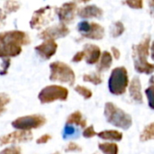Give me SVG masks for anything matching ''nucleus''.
Masks as SVG:
<instances>
[{
  "instance_id": "1",
  "label": "nucleus",
  "mask_w": 154,
  "mask_h": 154,
  "mask_svg": "<svg viewBox=\"0 0 154 154\" xmlns=\"http://www.w3.org/2000/svg\"><path fill=\"white\" fill-rule=\"evenodd\" d=\"M151 46V37L146 35L138 44L132 46V57L135 70L140 74L150 75L154 72V64L148 61Z\"/></svg>"
},
{
  "instance_id": "2",
  "label": "nucleus",
  "mask_w": 154,
  "mask_h": 154,
  "mask_svg": "<svg viewBox=\"0 0 154 154\" xmlns=\"http://www.w3.org/2000/svg\"><path fill=\"white\" fill-rule=\"evenodd\" d=\"M104 115L106 121L115 127L123 130H128L133 125L132 116L120 107L116 106L114 103H106Z\"/></svg>"
},
{
  "instance_id": "3",
  "label": "nucleus",
  "mask_w": 154,
  "mask_h": 154,
  "mask_svg": "<svg viewBox=\"0 0 154 154\" xmlns=\"http://www.w3.org/2000/svg\"><path fill=\"white\" fill-rule=\"evenodd\" d=\"M49 79L53 82H60L73 86L76 80L74 70L62 61H53L50 64Z\"/></svg>"
},
{
  "instance_id": "4",
  "label": "nucleus",
  "mask_w": 154,
  "mask_h": 154,
  "mask_svg": "<svg viewBox=\"0 0 154 154\" xmlns=\"http://www.w3.org/2000/svg\"><path fill=\"white\" fill-rule=\"evenodd\" d=\"M129 86V77L125 67L115 68L108 79V89L115 96L124 95Z\"/></svg>"
},
{
  "instance_id": "5",
  "label": "nucleus",
  "mask_w": 154,
  "mask_h": 154,
  "mask_svg": "<svg viewBox=\"0 0 154 154\" xmlns=\"http://www.w3.org/2000/svg\"><path fill=\"white\" fill-rule=\"evenodd\" d=\"M68 97V88L60 85L46 86L38 94V99L42 105L51 104L55 101H66Z\"/></svg>"
},
{
  "instance_id": "6",
  "label": "nucleus",
  "mask_w": 154,
  "mask_h": 154,
  "mask_svg": "<svg viewBox=\"0 0 154 154\" xmlns=\"http://www.w3.org/2000/svg\"><path fill=\"white\" fill-rule=\"evenodd\" d=\"M54 14H56V6L45 5L35 10L29 23L31 29L41 30L54 20Z\"/></svg>"
},
{
  "instance_id": "7",
  "label": "nucleus",
  "mask_w": 154,
  "mask_h": 154,
  "mask_svg": "<svg viewBox=\"0 0 154 154\" xmlns=\"http://www.w3.org/2000/svg\"><path fill=\"white\" fill-rule=\"evenodd\" d=\"M46 122L47 119L44 116L40 114H34L17 117L11 123V125L15 130L32 131L33 129L41 128L46 124Z\"/></svg>"
},
{
  "instance_id": "8",
  "label": "nucleus",
  "mask_w": 154,
  "mask_h": 154,
  "mask_svg": "<svg viewBox=\"0 0 154 154\" xmlns=\"http://www.w3.org/2000/svg\"><path fill=\"white\" fill-rule=\"evenodd\" d=\"M33 138L32 131L15 130L7 134L0 136V145L6 144H17L31 142Z\"/></svg>"
},
{
  "instance_id": "9",
  "label": "nucleus",
  "mask_w": 154,
  "mask_h": 154,
  "mask_svg": "<svg viewBox=\"0 0 154 154\" xmlns=\"http://www.w3.org/2000/svg\"><path fill=\"white\" fill-rule=\"evenodd\" d=\"M69 33V29L67 24L60 23L59 24H55L46 29L41 31L38 33V37L42 40H57L60 38H64Z\"/></svg>"
},
{
  "instance_id": "10",
  "label": "nucleus",
  "mask_w": 154,
  "mask_h": 154,
  "mask_svg": "<svg viewBox=\"0 0 154 154\" xmlns=\"http://www.w3.org/2000/svg\"><path fill=\"white\" fill-rule=\"evenodd\" d=\"M78 14V5L75 2H67L62 4L60 7H56V14L60 23L69 24L75 19Z\"/></svg>"
},
{
  "instance_id": "11",
  "label": "nucleus",
  "mask_w": 154,
  "mask_h": 154,
  "mask_svg": "<svg viewBox=\"0 0 154 154\" xmlns=\"http://www.w3.org/2000/svg\"><path fill=\"white\" fill-rule=\"evenodd\" d=\"M0 42H9L24 46L31 43V38L29 34L23 31L11 30L0 32Z\"/></svg>"
},
{
  "instance_id": "12",
  "label": "nucleus",
  "mask_w": 154,
  "mask_h": 154,
  "mask_svg": "<svg viewBox=\"0 0 154 154\" xmlns=\"http://www.w3.org/2000/svg\"><path fill=\"white\" fill-rule=\"evenodd\" d=\"M58 50V43L55 40H44L41 44L34 47L35 52L44 60H50L53 57Z\"/></svg>"
},
{
  "instance_id": "13",
  "label": "nucleus",
  "mask_w": 154,
  "mask_h": 154,
  "mask_svg": "<svg viewBox=\"0 0 154 154\" xmlns=\"http://www.w3.org/2000/svg\"><path fill=\"white\" fill-rule=\"evenodd\" d=\"M22 51L23 49L21 45L9 42H0V59L17 57Z\"/></svg>"
},
{
  "instance_id": "14",
  "label": "nucleus",
  "mask_w": 154,
  "mask_h": 154,
  "mask_svg": "<svg viewBox=\"0 0 154 154\" xmlns=\"http://www.w3.org/2000/svg\"><path fill=\"white\" fill-rule=\"evenodd\" d=\"M83 51L85 52V60L88 64L93 65L99 61L102 53H101V50L98 46H97L95 44L87 43L84 45Z\"/></svg>"
},
{
  "instance_id": "15",
  "label": "nucleus",
  "mask_w": 154,
  "mask_h": 154,
  "mask_svg": "<svg viewBox=\"0 0 154 154\" xmlns=\"http://www.w3.org/2000/svg\"><path fill=\"white\" fill-rule=\"evenodd\" d=\"M78 14L79 17L84 19H89V18H97L99 19L103 16L104 11L95 5H86L80 9L78 10Z\"/></svg>"
},
{
  "instance_id": "16",
  "label": "nucleus",
  "mask_w": 154,
  "mask_h": 154,
  "mask_svg": "<svg viewBox=\"0 0 154 154\" xmlns=\"http://www.w3.org/2000/svg\"><path fill=\"white\" fill-rule=\"evenodd\" d=\"M128 87L131 98L137 104H143V97L142 94V84L140 79L138 77H134Z\"/></svg>"
},
{
  "instance_id": "17",
  "label": "nucleus",
  "mask_w": 154,
  "mask_h": 154,
  "mask_svg": "<svg viewBox=\"0 0 154 154\" xmlns=\"http://www.w3.org/2000/svg\"><path fill=\"white\" fill-rule=\"evenodd\" d=\"M84 38L90 39V40H101L105 36V29L102 25L97 23H90V28L89 30L84 33L83 35Z\"/></svg>"
},
{
  "instance_id": "18",
  "label": "nucleus",
  "mask_w": 154,
  "mask_h": 154,
  "mask_svg": "<svg viewBox=\"0 0 154 154\" xmlns=\"http://www.w3.org/2000/svg\"><path fill=\"white\" fill-rule=\"evenodd\" d=\"M112 63H113V56L111 55L110 52L105 51L101 54L100 60L98 61V64L97 67V72L101 73V72H105V71L108 70L110 69Z\"/></svg>"
},
{
  "instance_id": "19",
  "label": "nucleus",
  "mask_w": 154,
  "mask_h": 154,
  "mask_svg": "<svg viewBox=\"0 0 154 154\" xmlns=\"http://www.w3.org/2000/svg\"><path fill=\"white\" fill-rule=\"evenodd\" d=\"M66 124L72 125H78L81 128H86L87 126V120L83 117L80 111H75L71 113L68 117Z\"/></svg>"
},
{
  "instance_id": "20",
  "label": "nucleus",
  "mask_w": 154,
  "mask_h": 154,
  "mask_svg": "<svg viewBox=\"0 0 154 154\" xmlns=\"http://www.w3.org/2000/svg\"><path fill=\"white\" fill-rule=\"evenodd\" d=\"M97 136L100 139L107 140V141H115V142H120L123 139V134L116 130H106L102 131L97 134Z\"/></svg>"
},
{
  "instance_id": "21",
  "label": "nucleus",
  "mask_w": 154,
  "mask_h": 154,
  "mask_svg": "<svg viewBox=\"0 0 154 154\" xmlns=\"http://www.w3.org/2000/svg\"><path fill=\"white\" fill-rule=\"evenodd\" d=\"M154 140V122L146 125L140 134L141 142H148Z\"/></svg>"
},
{
  "instance_id": "22",
  "label": "nucleus",
  "mask_w": 154,
  "mask_h": 154,
  "mask_svg": "<svg viewBox=\"0 0 154 154\" xmlns=\"http://www.w3.org/2000/svg\"><path fill=\"white\" fill-rule=\"evenodd\" d=\"M99 150L104 154H118L119 148L115 143H102L98 144Z\"/></svg>"
},
{
  "instance_id": "23",
  "label": "nucleus",
  "mask_w": 154,
  "mask_h": 154,
  "mask_svg": "<svg viewBox=\"0 0 154 154\" xmlns=\"http://www.w3.org/2000/svg\"><path fill=\"white\" fill-rule=\"evenodd\" d=\"M21 7V4L16 0H6L4 3L3 10L6 14H10L13 13L17 12Z\"/></svg>"
},
{
  "instance_id": "24",
  "label": "nucleus",
  "mask_w": 154,
  "mask_h": 154,
  "mask_svg": "<svg viewBox=\"0 0 154 154\" xmlns=\"http://www.w3.org/2000/svg\"><path fill=\"white\" fill-rule=\"evenodd\" d=\"M78 135H79V131L76 129L75 126H73L72 125H69V124L65 125L63 128V132H62V138L64 140L78 137Z\"/></svg>"
},
{
  "instance_id": "25",
  "label": "nucleus",
  "mask_w": 154,
  "mask_h": 154,
  "mask_svg": "<svg viewBox=\"0 0 154 154\" xmlns=\"http://www.w3.org/2000/svg\"><path fill=\"white\" fill-rule=\"evenodd\" d=\"M125 27L124 23L120 21H116L112 24L110 32H111L112 37L117 38V37H120L125 32Z\"/></svg>"
},
{
  "instance_id": "26",
  "label": "nucleus",
  "mask_w": 154,
  "mask_h": 154,
  "mask_svg": "<svg viewBox=\"0 0 154 154\" xmlns=\"http://www.w3.org/2000/svg\"><path fill=\"white\" fill-rule=\"evenodd\" d=\"M83 80L85 82L92 83L93 85H100L103 82V79L100 76V73H90V74H84L83 75Z\"/></svg>"
},
{
  "instance_id": "27",
  "label": "nucleus",
  "mask_w": 154,
  "mask_h": 154,
  "mask_svg": "<svg viewBox=\"0 0 154 154\" xmlns=\"http://www.w3.org/2000/svg\"><path fill=\"white\" fill-rule=\"evenodd\" d=\"M74 90H75L79 95H80L84 99H86V100L90 99V98L92 97V96H93V93H92V91H91L89 88H86V87H84V86H81V85L76 86V87L74 88Z\"/></svg>"
},
{
  "instance_id": "28",
  "label": "nucleus",
  "mask_w": 154,
  "mask_h": 154,
  "mask_svg": "<svg viewBox=\"0 0 154 154\" xmlns=\"http://www.w3.org/2000/svg\"><path fill=\"white\" fill-rule=\"evenodd\" d=\"M11 102V97L6 93H0V116L6 111V106Z\"/></svg>"
},
{
  "instance_id": "29",
  "label": "nucleus",
  "mask_w": 154,
  "mask_h": 154,
  "mask_svg": "<svg viewBox=\"0 0 154 154\" xmlns=\"http://www.w3.org/2000/svg\"><path fill=\"white\" fill-rule=\"evenodd\" d=\"M145 95L148 99L149 106L154 110V86H150L145 89Z\"/></svg>"
},
{
  "instance_id": "30",
  "label": "nucleus",
  "mask_w": 154,
  "mask_h": 154,
  "mask_svg": "<svg viewBox=\"0 0 154 154\" xmlns=\"http://www.w3.org/2000/svg\"><path fill=\"white\" fill-rule=\"evenodd\" d=\"M11 65V58H3L2 64L0 68V76H5L7 74L8 69Z\"/></svg>"
},
{
  "instance_id": "31",
  "label": "nucleus",
  "mask_w": 154,
  "mask_h": 154,
  "mask_svg": "<svg viewBox=\"0 0 154 154\" xmlns=\"http://www.w3.org/2000/svg\"><path fill=\"white\" fill-rule=\"evenodd\" d=\"M0 154H22V149L21 147L13 144L9 147L3 149L0 152Z\"/></svg>"
},
{
  "instance_id": "32",
  "label": "nucleus",
  "mask_w": 154,
  "mask_h": 154,
  "mask_svg": "<svg viewBox=\"0 0 154 154\" xmlns=\"http://www.w3.org/2000/svg\"><path fill=\"white\" fill-rule=\"evenodd\" d=\"M125 4L132 9H142L143 7V0H125Z\"/></svg>"
},
{
  "instance_id": "33",
  "label": "nucleus",
  "mask_w": 154,
  "mask_h": 154,
  "mask_svg": "<svg viewBox=\"0 0 154 154\" xmlns=\"http://www.w3.org/2000/svg\"><path fill=\"white\" fill-rule=\"evenodd\" d=\"M82 135H83V137H85L87 139H90V138H93L96 135H97V133L95 131L94 126L93 125H90V126L85 128V130L82 133Z\"/></svg>"
},
{
  "instance_id": "34",
  "label": "nucleus",
  "mask_w": 154,
  "mask_h": 154,
  "mask_svg": "<svg viewBox=\"0 0 154 154\" xmlns=\"http://www.w3.org/2000/svg\"><path fill=\"white\" fill-rule=\"evenodd\" d=\"M81 151H82V148L78 143H76L74 142L69 143L68 145L65 148L66 152H81Z\"/></svg>"
},
{
  "instance_id": "35",
  "label": "nucleus",
  "mask_w": 154,
  "mask_h": 154,
  "mask_svg": "<svg viewBox=\"0 0 154 154\" xmlns=\"http://www.w3.org/2000/svg\"><path fill=\"white\" fill-rule=\"evenodd\" d=\"M51 139V135H50L49 134H45L36 140V143L37 144H44V143H47Z\"/></svg>"
},
{
  "instance_id": "36",
  "label": "nucleus",
  "mask_w": 154,
  "mask_h": 154,
  "mask_svg": "<svg viewBox=\"0 0 154 154\" xmlns=\"http://www.w3.org/2000/svg\"><path fill=\"white\" fill-rule=\"evenodd\" d=\"M83 59H85V52L84 51H78L72 58V62H75V63H78V62H80Z\"/></svg>"
},
{
  "instance_id": "37",
  "label": "nucleus",
  "mask_w": 154,
  "mask_h": 154,
  "mask_svg": "<svg viewBox=\"0 0 154 154\" xmlns=\"http://www.w3.org/2000/svg\"><path fill=\"white\" fill-rule=\"evenodd\" d=\"M111 52H112V56L116 59V60H119L121 57V52L119 51V49H117L116 47H112L111 48Z\"/></svg>"
},
{
  "instance_id": "38",
  "label": "nucleus",
  "mask_w": 154,
  "mask_h": 154,
  "mask_svg": "<svg viewBox=\"0 0 154 154\" xmlns=\"http://www.w3.org/2000/svg\"><path fill=\"white\" fill-rule=\"evenodd\" d=\"M7 17V14L5 13L3 8H0V27L5 24V21Z\"/></svg>"
},
{
  "instance_id": "39",
  "label": "nucleus",
  "mask_w": 154,
  "mask_h": 154,
  "mask_svg": "<svg viewBox=\"0 0 154 154\" xmlns=\"http://www.w3.org/2000/svg\"><path fill=\"white\" fill-rule=\"evenodd\" d=\"M148 1V5L150 8L151 14L154 16V0H147Z\"/></svg>"
},
{
  "instance_id": "40",
  "label": "nucleus",
  "mask_w": 154,
  "mask_h": 154,
  "mask_svg": "<svg viewBox=\"0 0 154 154\" xmlns=\"http://www.w3.org/2000/svg\"><path fill=\"white\" fill-rule=\"evenodd\" d=\"M150 51H151V57H152V60H154V41L152 42V43H151Z\"/></svg>"
},
{
  "instance_id": "41",
  "label": "nucleus",
  "mask_w": 154,
  "mask_h": 154,
  "mask_svg": "<svg viewBox=\"0 0 154 154\" xmlns=\"http://www.w3.org/2000/svg\"><path fill=\"white\" fill-rule=\"evenodd\" d=\"M149 83H150V85H151V86H154V76H152V77H151Z\"/></svg>"
},
{
  "instance_id": "42",
  "label": "nucleus",
  "mask_w": 154,
  "mask_h": 154,
  "mask_svg": "<svg viewBox=\"0 0 154 154\" xmlns=\"http://www.w3.org/2000/svg\"><path fill=\"white\" fill-rule=\"evenodd\" d=\"M75 1H78V2H82V3H87L90 0H75Z\"/></svg>"
},
{
  "instance_id": "43",
  "label": "nucleus",
  "mask_w": 154,
  "mask_h": 154,
  "mask_svg": "<svg viewBox=\"0 0 154 154\" xmlns=\"http://www.w3.org/2000/svg\"><path fill=\"white\" fill-rule=\"evenodd\" d=\"M52 154H60V152H54V153Z\"/></svg>"
},
{
  "instance_id": "44",
  "label": "nucleus",
  "mask_w": 154,
  "mask_h": 154,
  "mask_svg": "<svg viewBox=\"0 0 154 154\" xmlns=\"http://www.w3.org/2000/svg\"><path fill=\"white\" fill-rule=\"evenodd\" d=\"M95 154H97V153H95Z\"/></svg>"
}]
</instances>
